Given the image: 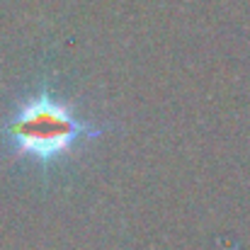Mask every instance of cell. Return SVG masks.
<instances>
[{
	"instance_id": "cell-1",
	"label": "cell",
	"mask_w": 250,
	"mask_h": 250,
	"mask_svg": "<svg viewBox=\"0 0 250 250\" xmlns=\"http://www.w3.org/2000/svg\"><path fill=\"white\" fill-rule=\"evenodd\" d=\"M7 131L22 153L39 161H51L68 151L81 136L95 134L71 114L66 104L51 100L49 95L27 102Z\"/></svg>"
}]
</instances>
